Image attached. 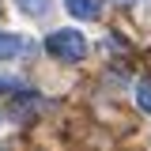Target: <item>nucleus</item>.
<instances>
[{"label":"nucleus","instance_id":"nucleus-4","mask_svg":"<svg viewBox=\"0 0 151 151\" xmlns=\"http://www.w3.org/2000/svg\"><path fill=\"white\" fill-rule=\"evenodd\" d=\"M136 102H140V110L151 113V79H140V87H136Z\"/></svg>","mask_w":151,"mask_h":151},{"label":"nucleus","instance_id":"nucleus-2","mask_svg":"<svg viewBox=\"0 0 151 151\" xmlns=\"http://www.w3.org/2000/svg\"><path fill=\"white\" fill-rule=\"evenodd\" d=\"M23 49H27L23 34H8V30H0V60H12V57H19Z\"/></svg>","mask_w":151,"mask_h":151},{"label":"nucleus","instance_id":"nucleus-1","mask_svg":"<svg viewBox=\"0 0 151 151\" xmlns=\"http://www.w3.org/2000/svg\"><path fill=\"white\" fill-rule=\"evenodd\" d=\"M45 49L57 57V60H83L87 53V38L79 30H53L45 38Z\"/></svg>","mask_w":151,"mask_h":151},{"label":"nucleus","instance_id":"nucleus-3","mask_svg":"<svg viewBox=\"0 0 151 151\" xmlns=\"http://www.w3.org/2000/svg\"><path fill=\"white\" fill-rule=\"evenodd\" d=\"M68 12L76 19H98L102 15V0H68Z\"/></svg>","mask_w":151,"mask_h":151},{"label":"nucleus","instance_id":"nucleus-5","mask_svg":"<svg viewBox=\"0 0 151 151\" xmlns=\"http://www.w3.org/2000/svg\"><path fill=\"white\" fill-rule=\"evenodd\" d=\"M19 12H27V15H45V12H49V0H19Z\"/></svg>","mask_w":151,"mask_h":151}]
</instances>
